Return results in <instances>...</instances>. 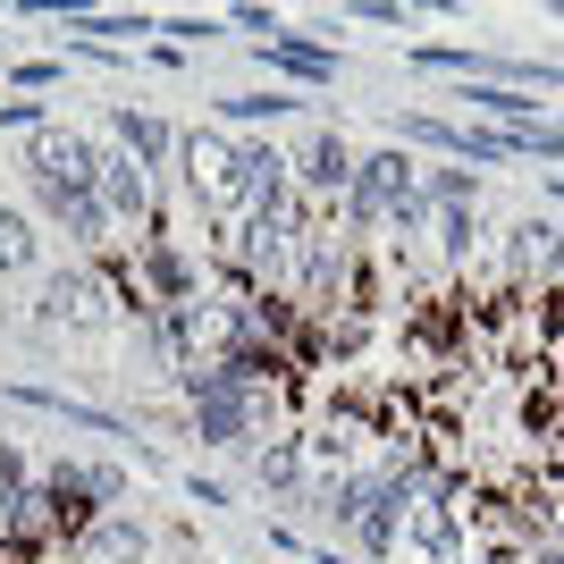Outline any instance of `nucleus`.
Segmentation results:
<instances>
[{"label":"nucleus","mask_w":564,"mask_h":564,"mask_svg":"<svg viewBox=\"0 0 564 564\" xmlns=\"http://www.w3.org/2000/svg\"><path fill=\"white\" fill-rule=\"evenodd\" d=\"M94 161H101V143H85L76 127H43V135H25V152H18V177H25L34 219L59 228L85 261L118 245L110 212H101V194H94Z\"/></svg>","instance_id":"nucleus-1"},{"label":"nucleus","mask_w":564,"mask_h":564,"mask_svg":"<svg viewBox=\"0 0 564 564\" xmlns=\"http://www.w3.org/2000/svg\"><path fill=\"white\" fill-rule=\"evenodd\" d=\"M413 194H422V161L388 143L371 161H354V186L337 194V228H346L354 245H371V236H388V219H397Z\"/></svg>","instance_id":"nucleus-2"},{"label":"nucleus","mask_w":564,"mask_h":564,"mask_svg":"<svg viewBox=\"0 0 564 564\" xmlns=\"http://www.w3.org/2000/svg\"><path fill=\"white\" fill-rule=\"evenodd\" d=\"M34 321L43 329H68V337H101L118 329V286L101 261H59V270H43V286H34Z\"/></svg>","instance_id":"nucleus-3"},{"label":"nucleus","mask_w":564,"mask_h":564,"mask_svg":"<svg viewBox=\"0 0 564 564\" xmlns=\"http://www.w3.org/2000/svg\"><path fill=\"white\" fill-rule=\"evenodd\" d=\"M0 397L25 404V413H51V422H68V430H94V438H110V447H127L143 471H169V455L143 447V430L127 422V413H110V404H85V397H68V388H34V379H9Z\"/></svg>","instance_id":"nucleus-4"},{"label":"nucleus","mask_w":564,"mask_h":564,"mask_svg":"<svg viewBox=\"0 0 564 564\" xmlns=\"http://www.w3.org/2000/svg\"><path fill=\"white\" fill-rule=\"evenodd\" d=\"M94 194H101V212H110L118 245H127V236H143L152 219H161V177H152L143 161H127L118 143H101V161H94Z\"/></svg>","instance_id":"nucleus-5"},{"label":"nucleus","mask_w":564,"mask_h":564,"mask_svg":"<svg viewBox=\"0 0 564 564\" xmlns=\"http://www.w3.org/2000/svg\"><path fill=\"white\" fill-rule=\"evenodd\" d=\"M354 161H362V152H354L337 127H304V143L286 152V177H295V194H304L312 212H337V194L354 186Z\"/></svg>","instance_id":"nucleus-6"},{"label":"nucleus","mask_w":564,"mask_h":564,"mask_svg":"<svg viewBox=\"0 0 564 564\" xmlns=\"http://www.w3.org/2000/svg\"><path fill=\"white\" fill-rule=\"evenodd\" d=\"M127 556H161V540H152V522H143L135 506H101V514L59 547V564H127Z\"/></svg>","instance_id":"nucleus-7"},{"label":"nucleus","mask_w":564,"mask_h":564,"mask_svg":"<svg viewBox=\"0 0 564 564\" xmlns=\"http://www.w3.org/2000/svg\"><path fill=\"white\" fill-rule=\"evenodd\" d=\"M270 76H286V94H321V85H337V43H304V34H279V43H261L253 51Z\"/></svg>","instance_id":"nucleus-8"},{"label":"nucleus","mask_w":564,"mask_h":564,"mask_svg":"<svg viewBox=\"0 0 564 564\" xmlns=\"http://www.w3.org/2000/svg\"><path fill=\"white\" fill-rule=\"evenodd\" d=\"M110 143L127 152V161H143L152 177L177 161V127H169V118H152V110H135V101H118V110H110Z\"/></svg>","instance_id":"nucleus-9"},{"label":"nucleus","mask_w":564,"mask_h":564,"mask_svg":"<svg viewBox=\"0 0 564 564\" xmlns=\"http://www.w3.org/2000/svg\"><path fill=\"white\" fill-rule=\"evenodd\" d=\"M304 480H312L304 430H279V438L253 455V489H261V497H279V506H304Z\"/></svg>","instance_id":"nucleus-10"},{"label":"nucleus","mask_w":564,"mask_h":564,"mask_svg":"<svg viewBox=\"0 0 564 564\" xmlns=\"http://www.w3.org/2000/svg\"><path fill=\"white\" fill-rule=\"evenodd\" d=\"M312 101L304 94H279V85H261V94H219L212 118H228V127H279V118H304Z\"/></svg>","instance_id":"nucleus-11"},{"label":"nucleus","mask_w":564,"mask_h":564,"mask_svg":"<svg viewBox=\"0 0 564 564\" xmlns=\"http://www.w3.org/2000/svg\"><path fill=\"white\" fill-rule=\"evenodd\" d=\"M422 203L430 212H480V177H471L464 161L455 169H422Z\"/></svg>","instance_id":"nucleus-12"},{"label":"nucleus","mask_w":564,"mask_h":564,"mask_svg":"<svg viewBox=\"0 0 564 564\" xmlns=\"http://www.w3.org/2000/svg\"><path fill=\"white\" fill-rule=\"evenodd\" d=\"M34 261H43V236H34V219L0 203V279H18V270H34Z\"/></svg>","instance_id":"nucleus-13"},{"label":"nucleus","mask_w":564,"mask_h":564,"mask_svg":"<svg viewBox=\"0 0 564 564\" xmlns=\"http://www.w3.org/2000/svg\"><path fill=\"white\" fill-rule=\"evenodd\" d=\"M413 18L422 9H404V0H346L337 9V25H404V34H413Z\"/></svg>","instance_id":"nucleus-14"},{"label":"nucleus","mask_w":564,"mask_h":564,"mask_svg":"<svg viewBox=\"0 0 564 564\" xmlns=\"http://www.w3.org/2000/svg\"><path fill=\"white\" fill-rule=\"evenodd\" d=\"M161 34H169V51H212L228 34V18H161Z\"/></svg>","instance_id":"nucleus-15"},{"label":"nucleus","mask_w":564,"mask_h":564,"mask_svg":"<svg viewBox=\"0 0 564 564\" xmlns=\"http://www.w3.org/2000/svg\"><path fill=\"white\" fill-rule=\"evenodd\" d=\"M228 25H236V34H253V51L286 34V25H279V9H228Z\"/></svg>","instance_id":"nucleus-16"},{"label":"nucleus","mask_w":564,"mask_h":564,"mask_svg":"<svg viewBox=\"0 0 564 564\" xmlns=\"http://www.w3.org/2000/svg\"><path fill=\"white\" fill-rule=\"evenodd\" d=\"M0 127H25V135H43V127H51V101H34V94L0 101Z\"/></svg>","instance_id":"nucleus-17"},{"label":"nucleus","mask_w":564,"mask_h":564,"mask_svg":"<svg viewBox=\"0 0 564 564\" xmlns=\"http://www.w3.org/2000/svg\"><path fill=\"white\" fill-rule=\"evenodd\" d=\"M59 59H18V94H51V85H59Z\"/></svg>","instance_id":"nucleus-18"},{"label":"nucleus","mask_w":564,"mask_h":564,"mask_svg":"<svg viewBox=\"0 0 564 564\" xmlns=\"http://www.w3.org/2000/svg\"><path fill=\"white\" fill-rule=\"evenodd\" d=\"M177 489H186L194 506H236V497H228V480H203V471H177Z\"/></svg>","instance_id":"nucleus-19"},{"label":"nucleus","mask_w":564,"mask_h":564,"mask_svg":"<svg viewBox=\"0 0 564 564\" xmlns=\"http://www.w3.org/2000/svg\"><path fill=\"white\" fill-rule=\"evenodd\" d=\"M464 564H522V547H514V540H480Z\"/></svg>","instance_id":"nucleus-20"},{"label":"nucleus","mask_w":564,"mask_h":564,"mask_svg":"<svg viewBox=\"0 0 564 564\" xmlns=\"http://www.w3.org/2000/svg\"><path fill=\"white\" fill-rule=\"evenodd\" d=\"M540 194H547V203L564 212V169H547V177H540Z\"/></svg>","instance_id":"nucleus-21"},{"label":"nucleus","mask_w":564,"mask_h":564,"mask_svg":"<svg viewBox=\"0 0 564 564\" xmlns=\"http://www.w3.org/2000/svg\"><path fill=\"white\" fill-rule=\"evenodd\" d=\"M522 564H564V540H547V547H531Z\"/></svg>","instance_id":"nucleus-22"},{"label":"nucleus","mask_w":564,"mask_h":564,"mask_svg":"<svg viewBox=\"0 0 564 564\" xmlns=\"http://www.w3.org/2000/svg\"><path fill=\"white\" fill-rule=\"evenodd\" d=\"M547 506H556V540H564V489H547Z\"/></svg>","instance_id":"nucleus-23"},{"label":"nucleus","mask_w":564,"mask_h":564,"mask_svg":"<svg viewBox=\"0 0 564 564\" xmlns=\"http://www.w3.org/2000/svg\"><path fill=\"white\" fill-rule=\"evenodd\" d=\"M127 564H161V556H127Z\"/></svg>","instance_id":"nucleus-24"}]
</instances>
